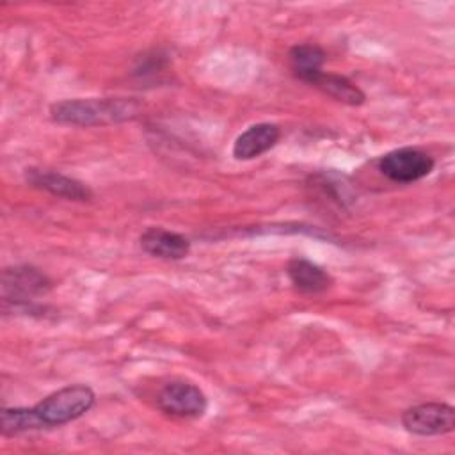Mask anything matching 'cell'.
Segmentation results:
<instances>
[{"label":"cell","instance_id":"obj_2","mask_svg":"<svg viewBox=\"0 0 455 455\" xmlns=\"http://www.w3.org/2000/svg\"><path fill=\"white\" fill-rule=\"evenodd\" d=\"M96 402V395L87 384H69L37 402L32 409L43 428L60 427L82 418Z\"/></svg>","mask_w":455,"mask_h":455},{"label":"cell","instance_id":"obj_5","mask_svg":"<svg viewBox=\"0 0 455 455\" xmlns=\"http://www.w3.org/2000/svg\"><path fill=\"white\" fill-rule=\"evenodd\" d=\"M434 158L418 148H398L380 156L379 171L395 183H414L434 171Z\"/></svg>","mask_w":455,"mask_h":455},{"label":"cell","instance_id":"obj_4","mask_svg":"<svg viewBox=\"0 0 455 455\" xmlns=\"http://www.w3.org/2000/svg\"><path fill=\"white\" fill-rule=\"evenodd\" d=\"M402 425L412 435H444L455 428V409L444 402L418 403L403 411Z\"/></svg>","mask_w":455,"mask_h":455},{"label":"cell","instance_id":"obj_8","mask_svg":"<svg viewBox=\"0 0 455 455\" xmlns=\"http://www.w3.org/2000/svg\"><path fill=\"white\" fill-rule=\"evenodd\" d=\"M139 242L144 252L160 259L178 261L187 258L190 252V240L185 235L160 226L146 228Z\"/></svg>","mask_w":455,"mask_h":455},{"label":"cell","instance_id":"obj_10","mask_svg":"<svg viewBox=\"0 0 455 455\" xmlns=\"http://www.w3.org/2000/svg\"><path fill=\"white\" fill-rule=\"evenodd\" d=\"M286 275L291 286L304 295L323 293L334 284L332 275L325 268L306 258H291L286 265Z\"/></svg>","mask_w":455,"mask_h":455},{"label":"cell","instance_id":"obj_12","mask_svg":"<svg viewBox=\"0 0 455 455\" xmlns=\"http://www.w3.org/2000/svg\"><path fill=\"white\" fill-rule=\"evenodd\" d=\"M288 59H290L291 73L299 80L311 84L315 76H318L323 71L322 68L325 62V52L318 44L304 43V44H295L290 50Z\"/></svg>","mask_w":455,"mask_h":455},{"label":"cell","instance_id":"obj_11","mask_svg":"<svg viewBox=\"0 0 455 455\" xmlns=\"http://www.w3.org/2000/svg\"><path fill=\"white\" fill-rule=\"evenodd\" d=\"M309 85L316 87L318 91L343 105L359 107L366 100V94L350 78L338 73L322 71L318 76H315V80Z\"/></svg>","mask_w":455,"mask_h":455},{"label":"cell","instance_id":"obj_1","mask_svg":"<svg viewBox=\"0 0 455 455\" xmlns=\"http://www.w3.org/2000/svg\"><path fill=\"white\" fill-rule=\"evenodd\" d=\"M142 103L135 98H75L50 105V117L69 126H108L133 121Z\"/></svg>","mask_w":455,"mask_h":455},{"label":"cell","instance_id":"obj_9","mask_svg":"<svg viewBox=\"0 0 455 455\" xmlns=\"http://www.w3.org/2000/svg\"><path fill=\"white\" fill-rule=\"evenodd\" d=\"M281 139V128L274 123H256L243 130L233 142L236 160H254L270 151Z\"/></svg>","mask_w":455,"mask_h":455},{"label":"cell","instance_id":"obj_13","mask_svg":"<svg viewBox=\"0 0 455 455\" xmlns=\"http://www.w3.org/2000/svg\"><path fill=\"white\" fill-rule=\"evenodd\" d=\"M41 428L32 407H4L0 412V430L5 437Z\"/></svg>","mask_w":455,"mask_h":455},{"label":"cell","instance_id":"obj_3","mask_svg":"<svg viewBox=\"0 0 455 455\" xmlns=\"http://www.w3.org/2000/svg\"><path fill=\"white\" fill-rule=\"evenodd\" d=\"M52 290V279L32 265H12L2 272V300L4 307L12 311H27L34 307L37 297Z\"/></svg>","mask_w":455,"mask_h":455},{"label":"cell","instance_id":"obj_7","mask_svg":"<svg viewBox=\"0 0 455 455\" xmlns=\"http://www.w3.org/2000/svg\"><path fill=\"white\" fill-rule=\"evenodd\" d=\"M25 181L39 190H44L55 197L85 203L92 199V190L80 180L66 176L57 171L30 167L25 171Z\"/></svg>","mask_w":455,"mask_h":455},{"label":"cell","instance_id":"obj_6","mask_svg":"<svg viewBox=\"0 0 455 455\" xmlns=\"http://www.w3.org/2000/svg\"><path fill=\"white\" fill-rule=\"evenodd\" d=\"M156 405L174 418H201L208 409V398L194 382L171 380L158 391Z\"/></svg>","mask_w":455,"mask_h":455}]
</instances>
